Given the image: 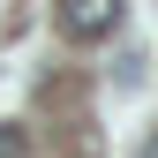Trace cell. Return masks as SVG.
<instances>
[{"mask_svg": "<svg viewBox=\"0 0 158 158\" xmlns=\"http://www.w3.org/2000/svg\"><path fill=\"white\" fill-rule=\"evenodd\" d=\"M128 15V0H60V30L75 45H98V38H113Z\"/></svg>", "mask_w": 158, "mask_h": 158, "instance_id": "1", "label": "cell"}, {"mask_svg": "<svg viewBox=\"0 0 158 158\" xmlns=\"http://www.w3.org/2000/svg\"><path fill=\"white\" fill-rule=\"evenodd\" d=\"M0 158H23V135L15 128H0Z\"/></svg>", "mask_w": 158, "mask_h": 158, "instance_id": "2", "label": "cell"}, {"mask_svg": "<svg viewBox=\"0 0 158 158\" xmlns=\"http://www.w3.org/2000/svg\"><path fill=\"white\" fill-rule=\"evenodd\" d=\"M151 158H158V135H151Z\"/></svg>", "mask_w": 158, "mask_h": 158, "instance_id": "3", "label": "cell"}]
</instances>
